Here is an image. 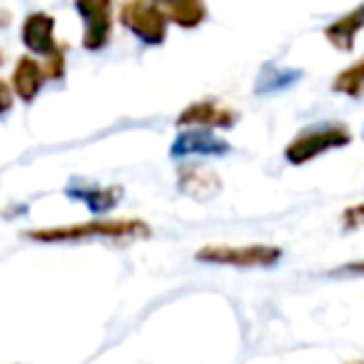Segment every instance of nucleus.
Segmentation results:
<instances>
[{"label":"nucleus","instance_id":"nucleus-6","mask_svg":"<svg viewBox=\"0 0 364 364\" xmlns=\"http://www.w3.org/2000/svg\"><path fill=\"white\" fill-rule=\"evenodd\" d=\"M73 8L82 21V50H105L115 33V0H73Z\"/></svg>","mask_w":364,"mask_h":364},{"label":"nucleus","instance_id":"nucleus-13","mask_svg":"<svg viewBox=\"0 0 364 364\" xmlns=\"http://www.w3.org/2000/svg\"><path fill=\"white\" fill-rule=\"evenodd\" d=\"M152 3L165 13L170 26H177L182 31H195L210 16L205 0H152Z\"/></svg>","mask_w":364,"mask_h":364},{"label":"nucleus","instance_id":"nucleus-9","mask_svg":"<svg viewBox=\"0 0 364 364\" xmlns=\"http://www.w3.org/2000/svg\"><path fill=\"white\" fill-rule=\"evenodd\" d=\"M177 193L195 203H208L223 190V177L205 162H182L177 167Z\"/></svg>","mask_w":364,"mask_h":364},{"label":"nucleus","instance_id":"nucleus-20","mask_svg":"<svg viewBox=\"0 0 364 364\" xmlns=\"http://www.w3.org/2000/svg\"><path fill=\"white\" fill-rule=\"evenodd\" d=\"M349 364H364V362H349Z\"/></svg>","mask_w":364,"mask_h":364},{"label":"nucleus","instance_id":"nucleus-8","mask_svg":"<svg viewBox=\"0 0 364 364\" xmlns=\"http://www.w3.org/2000/svg\"><path fill=\"white\" fill-rule=\"evenodd\" d=\"M21 43L31 55L43 58V60H50V58L68 53V46H63L55 38V18L46 11H33L23 18Z\"/></svg>","mask_w":364,"mask_h":364},{"label":"nucleus","instance_id":"nucleus-5","mask_svg":"<svg viewBox=\"0 0 364 364\" xmlns=\"http://www.w3.org/2000/svg\"><path fill=\"white\" fill-rule=\"evenodd\" d=\"M120 26L147 48H160L167 41L170 21L152 0H125L117 13Z\"/></svg>","mask_w":364,"mask_h":364},{"label":"nucleus","instance_id":"nucleus-7","mask_svg":"<svg viewBox=\"0 0 364 364\" xmlns=\"http://www.w3.org/2000/svg\"><path fill=\"white\" fill-rule=\"evenodd\" d=\"M240 122V112L235 107L225 105L223 100L215 97H203V100H193L182 107L175 117V127H200V130H232Z\"/></svg>","mask_w":364,"mask_h":364},{"label":"nucleus","instance_id":"nucleus-14","mask_svg":"<svg viewBox=\"0 0 364 364\" xmlns=\"http://www.w3.org/2000/svg\"><path fill=\"white\" fill-rule=\"evenodd\" d=\"M332 90L344 97H362L364 92V58H359L354 65L344 68L334 75Z\"/></svg>","mask_w":364,"mask_h":364},{"label":"nucleus","instance_id":"nucleus-3","mask_svg":"<svg viewBox=\"0 0 364 364\" xmlns=\"http://www.w3.org/2000/svg\"><path fill=\"white\" fill-rule=\"evenodd\" d=\"M195 259L203 264H218V267H237V269H267L282 259V250L277 245H228V242H208L195 252Z\"/></svg>","mask_w":364,"mask_h":364},{"label":"nucleus","instance_id":"nucleus-17","mask_svg":"<svg viewBox=\"0 0 364 364\" xmlns=\"http://www.w3.org/2000/svg\"><path fill=\"white\" fill-rule=\"evenodd\" d=\"M13 105H16V92L11 87V80H3L0 77V120L11 115Z\"/></svg>","mask_w":364,"mask_h":364},{"label":"nucleus","instance_id":"nucleus-2","mask_svg":"<svg viewBox=\"0 0 364 364\" xmlns=\"http://www.w3.org/2000/svg\"><path fill=\"white\" fill-rule=\"evenodd\" d=\"M352 142V130L342 122H317L312 127H304L302 132L292 137L284 147V160L294 167H302L317 157L327 155L339 147H347Z\"/></svg>","mask_w":364,"mask_h":364},{"label":"nucleus","instance_id":"nucleus-4","mask_svg":"<svg viewBox=\"0 0 364 364\" xmlns=\"http://www.w3.org/2000/svg\"><path fill=\"white\" fill-rule=\"evenodd\" d=\"M68 70V53L65 55L50 58V60H43L31 53L21 55L13 65L11 73V87L16 92V97L26 105H31L43 90H46L48 82H60L65 77Z\"/></svg>","mask_w":364,"mask_h":364},{"label":"nucleus","instance_id":"nucleus-10","mask_svg":"<svg viewBox=\"0 0 364 364\" xmlns=\"http://www.w3.org/2000/svg\"><path fill=\"white\" fill-rule=\"evenodd\" d=\"M232 150L228 140L218 135L215 130H200V127H188L172 140L170 155L172 157H223Z\"/></svg>","mask_w":364,"mask_h":364},{"label":"nucleus","instance_id":"nucleus-15","mask_svg":"<svg viewBox=\"0 0 364 364\" xmlns=\"http://www.w3.org/2000/svg\"><path fill=\"white\" fill-rule=\"evenodd\" d=\"M302 77V70H294V68H277V65H267L262 70V77H259L257 92H274L282 90V87H289L292 82H297Z\"/></svg>","mask_w":364,"mask_h":364},{"label":"nucleus","instance_id":"nucleus-1","mask_svg":"<svg viewBox=\"0 0 364 364\" xmlns=\"http://www.w3.org/2000/svg\"><path fill=\"white\" fill-rule=\"evenodd\" d=\"M23 237L41 245H77L92 242V240H110V242H125V240H150V223L140 218H95L85 223L68 225H48V228L26 230Z\"/></svg>","mask_w":364,"mask_h":364},{"label":"nucleus","instance_id":"nucleus-16","mask_svg":"<svg viewBox=\"0 0 364 364\" xmlns=\"http://www.w3.org/2000/svg\"><path fill=\"white\" fill-rule=\"evenodd\" d=\"M364 228V203H357L342 213V230L344 232H354V230Z\"/></svg>","mask_w":364,"mask_h":364},{"label":"nucleus","instance_id":"nucleus-11","mask_svg":"<svg viewBox=\"0 0 364 364\" xmlns=\"http://www.w3.org/2000/svg\"><path fill=\"white\" fill-rule=\"evenodd\" d=\"M65 195L70 200L77 203H85V208L92 215L102 218L110 210H115V205L122 198V188L120 185H95V182H85V180H73L65 188Z\"/></svg>","mask_w":364,"mask_h":364},{"label":"nucleus","instance_id":"nucleus-18","mask_svg":"<svg viewBox=\"0 0 364 364\" xmlns=\"http://www.w3.org/2000/svg\"><path fill=\"white\" fill-rule=\"evenodd\" d=\"M332 277H362L364 274V259H354V262L339 264V267L329 269Z\"/></svg>","mask_w":364,"mask_h":364},{"label":"nucleus","instance_id":"nucleus-12","mask_svg":"<svg viewBox=\"0 0 364 364\" xmlns=\"http://www.w3.org/2000/svg\"><path fill=\"white\" fill-rule=\"evenodd\" d=\"M364 31V3H359L357 8H352L349 13L339 16L337 21H332L324 28V41L339 53H352L357 36Z\"/></svg>","mask_w":364,"mask_h":364},{"label":"nucleus","instance_id":"nucleus-19","mask_svg":"<svg viewBox=\"0 0 364 364\" xmlns=\"http://www.w3.org/2000/svg\"><path fill=\"white\" fill-rule=\"evenodd\" d=\"M0 65H3V53H0Z\"/></svg>","mask_w":364,"mask_h":364}]
</instances>
